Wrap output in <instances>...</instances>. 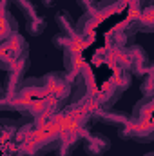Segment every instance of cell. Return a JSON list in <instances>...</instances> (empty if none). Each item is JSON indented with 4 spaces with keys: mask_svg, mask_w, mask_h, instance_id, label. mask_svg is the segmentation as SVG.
Returning <instances> with one entry per match:
<instances>
[{
    "mask_svg": "<svg viewBox=\"0 0 154 156\" xmlns=\"http://www.w3.org/2000/svg\"><path fill=\"white\" fill-rule=\"evenodd\" d=\"M94 116L98 118L102 123H107V125H125L129 122V116L120 113V111H114V109H109V107H102L100 111H96Z\"/></svg>",
    "mask_w": 154,
    "mask_h": 156,
    "instance_id": "5b68a950",
    "label": "cell"
},
{
    "mask_svg": "<svg viewBox=\"0 0 154 156\" xmlns=\"http://www.w3.org/2000/svg\"><path fill=\"white\" fill-rule=\"evenodd\" d=\"M147 156H152V154H147Z\"/></svg>",
    "mask_w": 154,
    "mask_h": 156,
    "instance_id": "9a60e30c",
    "label": "cell"
},
{
    "mask_svg": "<svg viewBox=\"0 0 154 156\" xmlns=\"http://www.w3.org/2000/svg\"><path fill=\"white\" fill-rule=\"evenodd\" d=\"M15 33H18V24L13 13L7 9V2L0 0V44L13 37Z\"/></svg>",
    "mask_w": 154,
    "mask_h": 156,
    "instance_id": "3957f363",
    "label": "cell"
},
{
    "mask_svg": "<svg viewBox=\"0 0 154 156\" xmlns=\"http://www.w3.org/2000/svg\"><path fill=\"white\" fill-rule=\"evenodd\" d=\"M56 24H58V27H60V31H62L64 37L73 38V37L78 35L76 33V22H73L71 15H69L67 11H60V13L56 15Z\"/></svg>",
    "mask_w": 154,
    "mask_h": 156,
    "instance_id": "8992f818",
    "label": "cell"
},
{
    "mask_svg": "<svg viewBox=\"0 0 154 156\" xmlns=\"http://www.w3.org/2000/svg\"><path fill=\"white\" fill-rule=\"evenodd\" d=\"M0 93H2V91H0ZM0 98H2V94H0Z\"/></svg>",
    "mask_w": 154,
    "mask_h": 156,
    "instance_id": "5bb4252c",
    "label": "cell"
},
{
    "mask_svg": "<svg viewBox=\"0 0 154 156\" xmlns=\"http://www.w3.org/2000/svg\"><path fill=\"white\" fill-rule=\"evenodd\" d=\"M15 4L22 9V13H24L27 18H31V16L37 15V7H35L33 0H15Z\"/></svg>",
    "mask_w": 154,
    "mask_h": 156,
    "instance_id": "30bf717a",
    "label": "cell"
},
{
    "mask_svg": "<svg viewBox=\"0 0 154 156\" xmlns=\"http://www.w3.org/2000/svg\"><path fill=\"white\" fill-rule=\"evenodd\" d=\"M152 71L149 69V75L145 76V80H143V96H152L154 89H152Z\"/></svg>",
    "mask_w": 154,
    "mask_h": 156,
    "instance_id": "7c38bea8",
    "label": "cell"
},
{
    "mask_svg": "<svg viewBox=\"0 0 154 156\" xmlns=\"http://www.w3.org/2000/svg\"><path fill=\"white\" fill-rule=\"evenodd\" d=\"M26 29H27V33H29V35L38 37L40 33L45 29V18H44V16H40L38 13H37L35 16L27 18V22H26Z\"/></svg>",
    "mask_w": 154,
    "mask_h": 156,
    "instance_id": "ba28073f",
    "label": "cell"
},
{
    "mask_svg": "<svg viewBox=\"0 0 154 156\" xmlns=\"http://www.w3.org/2000/svg\"><path fill=\"white\" fill-rule=\"evenodd\" d=\"M42 82H44V87L47 89V93H51L54 100H64L71 93L67 75H64V73H49L42 78Z\"/></svg>",
    "mask_w": 154,
    "mask_h": 156,
    "instance_id": "7a4b0ae2",
    "label": "cell"
},
{
    "mask_svg": "<svg viewBox=\"0 0 154 156\" xmlns=\"http://www.w3.org/2000/svg\"><path fill=\"white\" fill-rule=\"evenodd\" d=\"M138 27L142 29V31H147V33H151L152 31V7L149 5V7H145L143 11H140V16H138Z\"/></svg>",
    "mask_w": 154,
    "mask_h": 156,
    "instance_id": "9c48e42d",
    "label": "cell"
},
{
    "mask_svg": "<svg viewBox=\"0 0 154 156\" xmlns=\"http://www.w3.org/2000/svg\"><path fill=\"white\" fill-rule=\"evenodd\" d=\"M111 147V142L107 136H103L102 133H94L91 136L85 138L83 142V149L89 156H102L105 154V151Z\"/></svg>",
    "mask_w": 154,
    "mask_h": 156,
    "instance_id": "277c9868",
    "label": "cell"
},
{
    "mask_svg": "<svg viewBox=\"0 0 154 156\" xmlns=\"http://www.w3.org/2000/svg\"><path fill=\"white\" fill-rule=\"evenodd\" d=\"M134 120H152V96H143L136 107H134V113L132 116Z\"/></svg>",
    "mask_w": 154,
    "mask_h": 156,
    "instance_id": "52a82bcc",
    "label": "cell"
},
{
    "mask_svg": "<svg viewBox=\"0 0 154 156\" xmlns=\"http://www.w3.org/2000/svg\"><path fill=\"white\" fill-rule=\"evenodd\" d=\"M42 2V5H45V7H51L53 4H54V0H40Z\"/></svg>",
    "mask_w": 154,
    "mask_h": 156,
    "instance_id": "4fadbf2b",
    "label": "cell"
},
{
    "mask_svg": "<svg viewBox=\"0 0 154 156\" xmlns=\"http://www.w3.org/2000/svg\"><path fill=\"white\" fill-rule=\"evenodd\" d=\"M24 58H27V42L20 33H15L0 44V69L11 71Z\"/></svg>",
    "mask_w": 154,
    "mask_h": 156,
    "instance_id": "6da1fadb",
    "label": "cell"
},
{
    "mask_svg": "<svg viewBox=\"0 0 154 156\" xmlns=\"http://www.w3.org/2000/svg\"><path fill=\"white\" fill-rule=\"evenodd\" d=\"M76 2L80 7H83V13L96 15V11H98V0H76Z\"/></svg>",
    "mask_w": 154,
    "mask_h": 156,
    "instance_id": "8fae6325",
    "label": "cell"
}]
</instances>
